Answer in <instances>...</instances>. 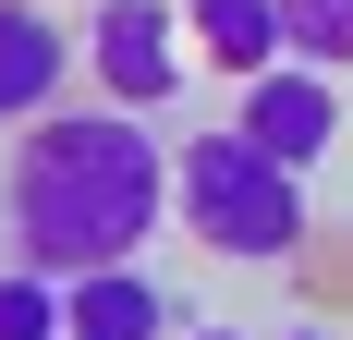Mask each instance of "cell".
Returning <instances> with one entry per match:
<instances>
[{
	"instance_id": "cell-4",
	"label": "cell",
	"mask_w": 353,
	"mask_h": 340,
	"mask_svg": "<svg viewBox=\"0 0 353 340\" xmlns=\"http://www.w3.org/2000/svg\"><path fill=\"white\" fill-rule=\"evenodd\" d=\"M232 134H244L256 158H281V170H317L329 146H341V85H329V73H305V61H268V73H244Z\"/></svg>"
},
{
	"instance_id": "cell-7",
	"label": "cell",
	"mask_w": 353,
	"mask_h": 340,
	"mask_svg": "<svg viewBox=\"0 0 353 340\" xmlns=\"http://www.w3.org/2000/svg\"><path fill=\"white\" fill-rule=\"evenodd\" d=\"M183 49L244 85V73L281 61V12H268V0H183Z\"/></svg>"
},
{
	"instance_id": "cell-3",
	"label": "cell",
	"mask_w": 353,
	"mask_h": 340,
	"mask_svg": "<svg viewBox=\"0 0 353 340\" xmlns=\"http://www.w3.org/2000/svg\"><path fill=\"white\" fill-rule=\"evenodd\" d=\"M85 85H98V109H134V122H159V109L183 98V12L171 0H98L85 12Z\"/></svg>"
},
{
	"instance_id": "cell-1",
	"label": "cell",
	"mask_w": 353,
	"mask_h": 340,
	"mask_svg": "<svg viewBox=\"0 0 353 340\" xmlns=\"http://www.w3.org/2000/svg\"><path fill=\"white\" fill-rule=\"evenodd\" d=\"M0 219H12V268L37 279H85V268H134L171 231V146L134 109L61 98L49 122L12 134L0 170Z\"/></svg>"
},
{
	"instance_id": "cell-12",
	"label": "cell",
	"mask_w": 353,
	"mask_h": 340,
	"mask_svg": "<svg viewBox=\"0 0 353 340\" xmlns=\"http://www.w3.org/2000/svg\"><path fill=\"white\" fill-rule=\"evenodd\" d=\"M49 12H61V0H49ZM85 12H98V0H85Z\"/></svg>"
},
{
	"instance_id": "cell-9",
	"label": "cell",
	"mask_w": 353,
	"mask_h": 340,
	"mask_svg": "<svg viewBox=\"0 0 353 340\" xmlns=\"http://www.w3.org/2000/svg\"><path fill=\"white\" fill-rule=\"evenodd\" d=\"M0 340H61V279L0 268Z\"/></svg>"
},
{
	"instance_id": "cell-11",
	"label": "cell",
	"mask_w": 353,
	"mask_h": 340,
	"mask_svg": "<svg viewBox=\"0 0 353 340\" xmlns=\"http://www.w3.org/2000/svg\"><path fill=\"white\" fill-rule=\"evenodd\" d=\"M281 340H329V328H281Z\"/></svg>"
},
{
	"instance_id": "cell-10",
	"label": "cell",
	"mask_w": 353,
	"mask_h": 340,
	"mask_svg": "<svg viewBox=\"0 0 353 340\" xmlns=\"http://www.w3.org/2000/svg\"><path fill=\"white\" fill-rule=\"evenodd\" d=\"M171 340H244V328H208V316H195V328H171Z\"/></svg>"
},
{
	"instance_id": "cell-5",
	"label": "cell",
	"mask_w": 353,
	"mask_h": 340,
	"mask_svg": "<svg viewBox=\"0 0 353 340\" xmlns=\"http://www.w3.org/2000/svg\"><path fill=\"white\" fill-rule=\"evenodd\" d=\"M73 25L49 12V0H0V122L25 134V122H49V109L73 98Z\"/></svg>"
},
{
	"instance_id": "cell-6",
	"label": "cell",
	"mask_w": 353,
	"mask_h": 340,
	"mask_svg": "<svg viewBox=\"0 0 353 340\" xmlns=\"http://www.w3.org/2000/svg\"><path fill=\"white\" fill-rule=\"evenodd\" d=\"M195 304H171L146 268H85L61 279V340H171Z\"/></svg>"
},
{
	"instance_id": "cell-8",
	"label": "cell",
	"mask_w": 353,
	"mask_h": 340,
	"mask_svg": "<svg viewBox=\"0 0 353 340\" xmlns=\"http://www.w3.org/2000/svg\"><path fill=\"white\" fill-rule=\"evenodd\" d=\"M268 12H281V61L353 73V0H268Z\"/></svg>"
},
{
	"instance_id": "cell-13",
	"label": "cell",
	"mask_w": 353,
	"mask_h": 340,
	"mask_svg": "<svg viewBox=\"0 0 353 340\" xmlns=\"http://www.w3.org/2000/svg\"><path fill=\"white\" fill-rule=\"evenodd\" d=\"M171 12H183V0H171Z\"/></svg>"
},
{
	"instance_id": "cell-2",
	"label": "cell",
	"mask_w": 353,
	"mask_h": 340,
	"mask_svg": "<svg viewBox=\"0 0 353 340\" xmlns=\"http://www.w3.org/2000/svg\"><path fill=\"white\" fill-rule=\"evenodd\" d=\"M171 206H183V231L208 243L219 268H281V255H305V231H317L305 170L256 158L232 122H208V134L171 146Z\"/></svg>"
}]
</instances>
